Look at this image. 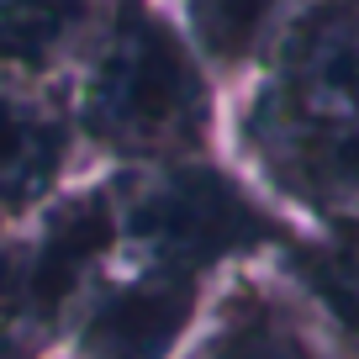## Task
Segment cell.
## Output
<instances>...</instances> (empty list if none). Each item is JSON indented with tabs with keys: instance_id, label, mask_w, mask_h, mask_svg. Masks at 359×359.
<instances>
[{
	"instance_id": "6da1fadb",
	"label": "cell",
	"mask_w": 359,
	"mask_h": 359,
	"mask_svg": "<svg viewBox=\"0 0 359 359\" xmlns=\"http://www.w3.org/2000/svg\"><path fill=\"white\" fill-rule=\"evenodd\" d=\"M90 122L122 148H169L201 133V79L148 11H122L90 85Z\"/></svg>"
},
{
	"instance_id": "7a4b0ae2",
	"label": "cell",
	"mask_w": 359,
	"mask_h": 359,
	"mask_svg": "<svg viewBox=\"0 0 359 359\" xmlns=\"http://www.w3.org/2000/svg\"><path fill=\"white\" fill-rule=\"evenodd\" d=\"M133 233L164 259L169 269H196L233 254L243 243H259L269 233L264 212L243 201L233 180L217 169H175L164 185L148 191V201L133 212Z\"/></svg>"
},
{
	"instance_id": "3957f363",
	"label": "cell",
	"mask_w": 359,
	"mask_h": 359,
	"mask_svg": "<svg viewBox=\"0 0 359 359\" xmlns=\"http://www.w3.org/2000/svg\"><path fill=\"white\" fill-rule=\"evenodd\" d=\"M191 280L180 269L148 275V280L116 291L101 312L90 317L85 348L95 359H164L169 344L180 338L185 317H191Z\"/></svg>"
},
{
	"instance_id": "277c9868",
	"label": "cell",
	"mask_w": 359,
	"mask_h": 359,
	"mask_svg": "<svg viewBox=\"0 0 359 359\" xmlns=\"http://www.w3.org/2000/svg\"><path fill=\"white\" fill-rule=\"evenodd\" d=\"M111 238V212L101 196H79L48 222L43 248L32 254V264L16 269V291H22V317H53L58 302L79 285L85 264L106 248Z\"/></svg>"
},
{
	"instance_id": "5b68a950",
	"label": "cell",
	"mask_w": 359,
	"mask_h": 359,
	"mask_svg": "<svg viewBox=\"0 0 359 359\" xmlns=\"http://www.w3.org/2000/svg\"><path fill=\"white\" fill-rule=\"evenodd\" d=\"M269 143L302 191L323 201H359V116H291Z\"/></svg>"
},
{
	"instance_id": "8992f818",
	"label": "cell",
	"mask_w": 359,
	"mask_h": 359,
	"mask_svg": "<svg viewBox=\"0 0 359 359\" xmlns=\"http://www.w3.org/2000/svg\"><path fill=\"white\" fill-rule=\"evenodd\" d=\"M296 79L323 95H359V0H333L291 48Z\"/></svg>"
},
{
	"instance_id": "52a82bcc",
	"label": "cell",
	"mask_w": 359,
	"mask_h": 359,
	"mask_svg": "<svg viewBox=\"0 0 359 359\" xmlns=\"http://www.w3.org/2000/svg\"><path fill=\"white\" fill-rule=\"evenodd\" d=\"M64 154V133L27 106L0 101V206H22L43 191Z\"/></svg>"
},
{
	"instance_id": "ba28073f",
	"label": "cell",
	"mask_w": 359,
	"mask_h": 359,
	"mask_svg": "<svg viewBox=\"0 0 359 359\" xmlns=\"http://www.w3.org/2000/svg\"><path fill=\"white\" fill-rule=\"evenodd\" d=\"M79 0H0V58L32 64L79 22Z\"/></svg>"
},
{
	"instance_id": "9c48e42d",
	"label": "cell",
	"mask_w": 359,
	"mask_h": 359,
	"mask_svg": "<svg viewBox=\"0 0 359 359\" xmlns=\"http://www.w3.org/2000/svg\"><path fill=\"white\" fill-rule=\"evenodd\" d=\"M275 0H196V32L212 53H243Z\"/></svg>"
},
{
	"instance_id": "30bf717a",
	"label": "cell",
	"mask_w": 359,
	"mask_h": 359,
	"mask_svg": "<svg viewBox=\"0 0 359 359\" xmlns=\"http://www.w3.org/2000/svg\"><path fill=\"white\" fill-rule=\"evenodd\" d=\"M217 359H306V348L269 317H243L217 344Z\"/></svg>"
},
{
	"instance_id": "8fae6325",
	"label": "cell",
	"mask_w": 359,
	"mask_h": 359,
	"mask_svg": "<svg viewBox=\"0 0 359 359\" xmlns=\"http://www.w3.org/2000/svg\"><path fill=\"white\" fill-rule=\"evenodd\" d=\"M306 269H312L317 291L359 327V254H312Z\"/></svg>"
},
{
	"instance_id": "7c38bea8",
	"label": "cell",
	"mask_w": 359,
	"mask_h": 359,
	"mask_svg": "<svg viewBox=\"0 0 359 359\" xmlns=\"http://www.w3.org/2000/svg\"><path fill=\"white\" fill-rule=\"evenodd\" d=\"M22 317V291H16V269H6L0 275V333H6V323H16Z\"/></svg>"
}]
</instances>
